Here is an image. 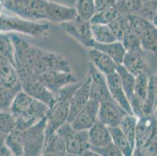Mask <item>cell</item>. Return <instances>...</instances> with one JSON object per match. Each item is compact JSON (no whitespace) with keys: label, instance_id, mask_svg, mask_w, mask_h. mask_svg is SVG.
Masks as SVG:
<instances>
[{"label":"cell","instance_id":"9c48e42d","mask_svg":"<svg viewBox=\"0 0 157 156\" xmlns=\"http://www.w3.org/2000/svg\"><path fill=\"white\" fill-rule=\"evenodd\" d=\"M62 29L70 37L88 48H92L94 41L91 32V24L89 21L78 17L73 21L60 24Z\"/></svg>","mask_w":157,"mask_h":156},{"label":"cell","instance_id":"83f0119b","mask_svg":"<svg viewBox=\"0 0 157 156\" xmlns=\"http://www.w3.org/2000/svg\"><path fill=\"white\" fill-rule=\"evenodd\" d=\"M137 122H138V118L136 116H135L134 115L126 114L124 118L121 120V123L118 126L134 148L135 147Z\"/></svg>","mask_w":157,"mask_h":156},{"label":"cell","instance_id":"cb8c5ba5","mask_svg":"<svg viewBox=\"0 0 157 156\" xmlns=\"http://www.w3.org/2000/svg\"><path fill=\"white\" fill-rule=\"evenodd\" d=\"M92 48L99 50L103 53L109 55L117 65L122 64L123 60L126 54V50L122 45L121 41H116L114 42L107 43V44H98L94 42Z\"/></svg>","mask_w":157,"mask_h":156},{"label":"cell","instance_id":"f6af8a7d","mask_svg":"<svg viewBox=\"0 0 157 156\" xmlns=\"http://www.w3.org/2000/svg\"><path fill=\"white\" fill-rule=\"evenodd\" d=\"M6 137V134L0 132V148L2 147V146H4V144H5Z\"/></svg>","mask_w":157,"mask_h":156},{"label":"cell","instance_id":"5b68a950","mask_svg":"<svg viewBox=\"0 0 157 156\" xmlns=\"http://www.w3.org/2000/svg\"><path fill=\"white\" fill-rule=\"evenodd\" d=\"M50 71L71 73L72 68L69 59L63 54L42 49L33 69V73L38 77Z\"/></svg>","mask_w":157,"mask_h":156},{"label":"cell","instance_id":"4316f807","mask_svg":"<svg viewBox=\"0 0 157 156\" xmlns=\"http://www.w3.org/2000/svg\"><path fill=\"white\" fill-rule=\"evenodd\" d=\"M156 111V74H151L146 97L144 101V115H153Z\"/></svg>","mask_w":157,"mask_h":156},{"label":"cell","instance_id":"f35d334b","mask_svg":"<svg viewBox=\"0 0 157 156\" xmlns=\"http://www.w3.org/2000/svg\"><path fill=\"white\" fill-rule=\"evenodd\" d=\"M127 21L125 17H123L120 14L114 21L109 24H108V27L110 29L111 32L113 33V36L117 39V41H121L123 36L124 34L125 30H126Z\"/></svg>","mask_w":157,"mask_h":156},{"label":"cell","instance_id":"1f68e13d","mask_svg":"<svg viewBox=\"0 0 157 156\" xmlns=\"http://www.w3.org/2000/svg\"><path fill=\"white\" fill-rule=\"evenodd\" d=\"M116 72L117 73L118 75H119L123 88L124 90L125 94H126L127 97L128 98V101H129V98L134 94L135 77L132 75L130 72H128L122 64L117 66Z\"/></svg>","mask_w":157,"mask_h":156},{"label":"cell","instance_id":"ee69618b","mask_svg":"<svg viewBox=\"0 0 157 156\" xmlns=\"http://www.w3.org/2000/svg\"><path fill=\"white\" fill-rule=\"evenodd\" d=\"M81 156H101L100 154H98L97 152L94 151L92 149H88L83 153V154H81Z\"/></svg>","mask_w":157,"mask_h":156},{"label":"cell","instance_id":"836d02e7","mask_svg":"<svg viewBox=\"0 0 157 156\" xmlns=\"http://www.w3.org/2000/svg\"><path fill=\"white\" fill-rule=\"evenodd\" d=\"M121 43L124 47L126 51H141V50H142L141 43H140L137 34L134 32L133 30L131 29L128 21H127L126 30H125L124 34L123 36L122 40H121Z\"/></svg>","mask_w":157,"mask_h":156},{"label":"cell","instance_id":"603a6c76","mask_svg":"<svg viewBox=\"0 0 157 156\" xmlns=\"http://www.w3.org/2000/svg\"><path fill=\"white\" fill-rule=\"evenodd\" d=\"M24 131L22 129L15 127L6 134L4 145L14 156H24Z\"/></svg>","mask_w":157,"mask_h":156},{"label":"cell","instance_id":"3957f363","mask_svg":"<svg viewBox=\"0 0 157 156\" xmlns=\"http://www.w3.org/2000/svg\"><path fill=\"white\" fill-rule=\"evenodd\" d=\"M10 37L13 45L15 69L33 73V69L42 48L31 45L14 33L10 34Z\"/></svg>","mask_w":157,"mask_h":156},{"label":"cell","instance_id":"7dc6e473","mask_svg":"<svg viewBox=\"0 0 157 156\" xmlns=\"http://www.w3.org/2000/svg\"><path fill=\"white\" fill-rule=\"evenodd\" d=\"M65 156H81L80 154H71V153H67L65 154Z\"/></svg>","mask_w":157,"mask_h":156},{"label":"cell","instance_id":"ab89813d","mask_svg":"<svg viewBox=\"0 0 157 156\" xmlns=\"http://www.w3.org/2000/svg\"><path fill=\"white\" fill-rule=\"evenodd\" d=\"M15 127V120L10 111H0V132L9 134Z\"/></svg>","mask_w":157,"mask_h":156},{"label":"cell","instance_id":"30bf717a","mask_svg":"<svg viewBox=\"0 0 157 156\" xmlns=\"http://www.w3.org/2000/svg\"><path fill=\"white\" fill-rule=\"evenodd\" d=\"M69 100L56 98L53 105L48 108L46 114L45 137L56 132L59 127L67 122Z\"/></svg>","mask_w":157,"mask_h":156},{"label":"cell","instance_id":"e575fe53","mask_svg":"<svg viewBox=\"0 0 157 156\" xmlns=\"http://www.w3.org/2000/svg\"><path fill=\"white\" fill-rule=\"evenodd\" d=\"M142 0H117L116 9L123 17L136 15L139 10Z\"/></svg>","mask_w":157,"mask_h":156},{"label":"cell","instance_id":"4fadbf2b","mask_svg":"<svg viewBox=\"0 0 157 156\" xmlns=\"http://www.w3.org/2000/svg\"><path fill=\"white\" fill-rule=\"evenodd\" d=\"M39 81L53 94L67 85L74 84L78 81L73 73L61 72V71H50L42 74L38 77Z\"/></svg>","mask_w":157,"mask_h":156},{"label":"cell","instance_id":"8992f818","mask_svg":"<svg viewBox=\"0 0 157 156\" xmlns=\"http://www.w3.org/2000/svg\"><path fill=\"white\" fill-rule=\"evenodd\" d=\"M65 142L67 153L81 154L89 149L88 131H75L69 122L65 123L56 131Z\"/></svg>","mask_w":157,"mask_h":156},{"label":"cell","instance_id":"d590c367","mask_svg":"<svg viewBox=\"0 0 157 156\" xmlns=\"http://www.w3.org/2000/svg\"><path fill=\"white\" fill-rule=\"evenodd\" d=\"M0 55L5 57L15 67V57L13 42L10 34L0 32Z\"/></svg>","mask_w":157,"mask_h":156},{"label":"cell","instance_id":"ffe728a7","mask_svg":"<svg viewBox=\"0 0 157 156\" xmlns=\"http://www.w3.org/2000/svg\"><path fill=\"white\" fill-rule=\"evenodd\" d=\"M122 65L135 77L145 73H150L143 50L126 51Z\"/></svg>","mask_w":157,"mask_h":156},{"label":"cell","instance_id":"ac0fdd59","mask_svg":"<svg viewBox=\"0 0 157 156\" xmlns=\"http://www.w3.org/2000/svg\"><path fill=\"white\" fill-rule=\"evenodd\" d=\"M89 77L87 75L81 84L73 94L69 101V115H68L67 122L71 123L74 117L80 112L81 109L86 105L90 99L89 92Z\"/></svg>","mask_w":157,"mask_h":156},{"label":"cell","instance_id":"d6a6232c","mask_svg":"<svg viewBox=\"0 0 157 156\" xmlns=\"http://www.w3.org/2000/svg\"><path fill=\"white\" fill-rule=\"evenodd\" d=\"M120 13L115 6L109 7L103 10L98 11L94 13L92 18L90 19L91 24H102V25H108L113 21L117 18Z\"/></svg>","mask_w":157,"mask_h":156},{"label":"cell","instance_id":"484cf974","mask_svg":"<svg viewBox=\"0 0 157 156\" xmlns=\"http://www.w3.org/2000/svg\"><path fill=\"white\" fill-rule=\"evenodd\" d=\"M109 131L111 137V142L124 154V156L133 155L135 148L131 146L119 127H109Z\"/></svg>","mask_w":157,"mask_h":156},{"label":"cell","instance_id":"681fc988","mask_svg":"<svg viewBox=\"0 0 157 156\" xmlns=\"http://www.w3.org/2000/svg\"><path fill=\"white\" fill-rule=\"evenodd\" d=\"M145 1H150V2H156V0H145Z\"/></svg>","mask_w":157,"mask_h":156},{"label":"cell","instance_id":"60d3db41","mask_svg":"<svg viewBox=\"0 0 157 156\" xmlns=\"http://www.w3.org/2000/svg\"><path fill=\"white\" fill-rule=\"evenodd\" d=\"M129 104L131 106L132 115L140 118L144 116V101L138 97L136 94L133 95L129 98Z\"/></svg>","mask_w":157,"mask_h":156},{"label":"cell","instance_id":"ba28073f","mask_svg":"<svg viewBox=\"0 0 157 156\" xmlns=\"http://www.w3.org/2000/svg\"><path fill=\"white\" fill-rule=\"evenodd\" d=\"M47 1L48 0H13L7 10L28 21H43L45 20Z\"/></svg>","mask_w":157,"mask_h":156},{"label":"cell","instance_id":"52a82bcc","mask_svg":"<svg viewBox=\"0 0 157 156\" xmlns=\"http://www.w3.org/2000/svg\"><path fill=\"white\" fill-rule=\"evenodd\" d=\"M46 116L24 131V156H41L45 142Z\"/></svg>","mask_w":157,"mask_h":156},{"label":"cell","instance_id":"7bdbcfd3","mask_svg":"<svg viewBox=\"0 0 157 156\" xmlns=\"http://www.w3.org/2000/svg\"><path fill=\"white\" fill-rule=\"evenodd\" d=\"M0 156H14L5 145L0 148Z\"/></svg>","mask_w":157,"mask_h":156},{"label":"cell","instance_id":"f546056e","mask_svg":"<svg viewBox=\"0 0 157 156\" xmlns=\"http://www.w3.org/2000/svg\"><path fill=\"white\" fill-rule=\"evenodd\" d=\"M91 32L94 42L107 44L117 41L108 25L91 24Z\"/></svg>","mask_w":157,"mask_h":156},{"label":"cell","instance_id":"7c38bea8","mask_svg":"<svg viewBox=\"0 0 157 156\" xmlns=\"http://www.w3.org/2000/svg\"><path fill=\"white\" fill-rule=\"evenodd\" d=\"M21 90L33 98L44 103L49 108L56 101L55 94L51 92L38 79V77L34 76L26 81L19 82Z\"/></svg>","mask_w":157,"mask_h":156},{"label":"cell","instance_id":"2e32d148","mask_svg":"<svg viewBox=\"0 0 157 156\" xmlns=\"http://www.w3.org/2000/svg\"><path fill=\"white\" fill-rule=\"evenodd\" d=\"M99 103L90 98L83 109L70 124L75 131H88L98 120Z\"/></svg>","mask_w":157,"mask_h":156},{"label":"cell","instance_id":"7a4b0ae2","mask_svg":"<svg viewBox=\"0 0 157 156\" xmlns=\"http://www.w3.org/2000/svg\"><path fill=\"white\" fill-rule=\"evenodd\" d=\"M49 29L48 23L28 21L17 15H0V32H17L34 38H44L48 35Z\"/></svg>","mask_w":157,"mask_h":156},{"label":"cell","instance_id":"d4e9b609","mask_svg":"<svg viewBox=\"0 0 157 156\" xmlns=\"http://www.w3.org/2000/svg\"><path fill=\"white\" fill-rule=\"evenodd\" d=\"M19 84L14 66L5 57L0 55V86L11 88Z\"/></svg>","mask_w":157,"mask_h":156},{"label":"cell","instance_id":"8fae6325","mask_svg":"<svg viewBox=\"0 0 157 156\" xmlns=\"http://www.w3.org/2000/svg\"><path fill=\"white\" fill-rule=\"evenodd\" d=\"M88 77H89L90 98L98 103L111 99L106 83V77L88 63Z\"/></svg>","mask_w":157,"mask_h":156},{"label":"cell","instance_id":"6da1fadb","mask_svg":"<svg viewBox=\"0 0 157 156\" xmlns=\"http://www.w3.org/2000/svg\"><path fill=\"white\" fill-rule=\"evenodd\" d=\"M48 107L29 96L21 90L14 98L10 112L15 120L16 127L26 131L46 116Z\"/></svg>","mask_w":157,"mask_h":156},{"label":"cell","instance_id":"44dd1931","mask_svg":"<svg viewBox=\"0 0 157 156\" xmlns=\"http://www.w3.org/2000/svg\"><path fill=\"white\" fill-rule=\"evenodd\" d=\"M89 63L93 67L106 77L107 75L115 72L117 64L106 54L95 48H88Z\"/></svg>","mask_w":157,"mask_h":156},{"label":"cell","instance_id":"bcb514c9","mask_svg":"<svg viewBox=\"0 0 157 156\" xmlns=\"http://www.w3.org/2000/svg\"><path fill=\"white\" fill-rule=\"evenodd\" d=\"M41 156H58V155H56V154H52V153L44 152Z\"/></svg>","mask_w":157,"mask_h":156},{"label":"cell","instance_id":"5bb4252c","mask_svg":"<svg viewBox=\"0 0 157 156\" xmlns=\"http://www.w3.org/2000/svg\"><path fill=\"white\" fill-rule=\"evenodd\" d=\"M78 17L76 9L48 0L45 9V21L62 24Z\"/></svg>","mask_w":157,"mask_h":156},{"label":"cell","instance_id":"f1b7e54d","mask_svg":"<svg viewBox=\"0 0 157 156\" xmlns=\"http://www.w3.org/2000/svg\"><path fill=\"white\" fill-rule=\"evenodd\" d=\"M44 152L52 153L58 156H65L67 154L65 142L56 132L45 137Z\"/></svg>","mask_w":157,"mask_h":156},{"label":"cell","instance_id":"e0dca14e","mask_svg":"<svg viewBox=\"0 0 157 156\" xmlns=\"http://www.w3.org/2000/svg\"><path fill=\"white\" fill-rule=\"evenodd\" d=\"M156 137V116L144 115L138 119L135 135V147L145 145Z\"/></svg>","mask_w":157,"mask_h":156},{"label":"cell","instance_id":"d6986e66","mask_svg":"<svg viewBox=\"0 0 157 156\" xmlns=\"http://www.w3.org/2000/svg\"><path fill=\"white\" fill-rule=\"evenodd\" d=\"M105 77H106L107 86H108V89H109L111 98L123 110H124L126 113L132 115L129 101L125 94L124 90L123 88L117 73L115 71V72L107 75Z\"/></svg>","mask_w":157,"mask_h":156},{"label":"cell","instance_id":"74e56055","mask_svg":"<svg viewBox=\"0 0 157 156\" xmlns=\"http://www.w3.org/2000/svg\"><path fill=\"white\" fill-rule=\"evenodd\" d=\"M75 9L78 17L86 21H90L95 13L93 0H77Z\"/></svg>","mask_w":157,"mask_h":156},{"label":"cell","instance_id":"9a60e30c","mask_svg":"<svg viewBox=\"0 0 157 156\" xmlns=\"http://www.w3.org/2000/svg\"><path fill=\"white\" fill-rule=\"evenodd\" d=\"M126 114L113 98L99 103L98 120L107 127H118Z\"/></svg>","mask_w":157,"mask_h":156},{"label":"cell","instance_id":"7402d4cb","mask_svg":"<svg viewBox=\"0 0 157 156\" xmlns=\"http://www.w3.org/2000/svg\"><path fill=\"white\" fill-rule=\"evenodd\" d=\"M90 148H101L111 143L109 127L98 120L88 131Z\"/></svg>","mask_w":157,"mask_h":156},{"label":"cell","instance_id":"8d00e7d4","mask_svg":"<svg viewBox=\"0 0 157 156\" xmlns=\"http://www.w3.org/2000/svg\"><path fill=\"white\" fill-rule=\"evenodd\" d=\"M151 74H152L151 73H145V74H142L135 77L134 94H136L140 98H142L143 101H145V98L146 97Z\"/></svg>","mask_w":157,"mask_h":156},{"label":"cell","instance_id":"c3c4849f","mask_svg":"<svg viewBox=\"0 0 157 156\" xmlns=\"http://www.w3.org/2000/svg\"><path fill=\"white\" fill-rule=\"evenodd\" d=\"M2 8H3V7H2V4H1V2H0V15L2 14Z\"/></svg>","mask_w":157,"mask_h":156},{"label":"cell","instance_id":"277c9868","mask_svg":"<svg viewBox=\"0 0 157 156\" xmlns=\"http://www.w3.org/2000/svg\"><path fill=\"white\" fill-rule=\"evenodd\" d=\"M125 17L131 29L137 34L142 50L145 52L155 53L157 47L156 25L137 15H129Z\"/></svg>","mask_w":157,"mask_h":156},{"label":"cell","instance_id":"b9f144b4","mask_svg":"<svg viewBox=\"0 0 157 156\" xmlns=\"http://www.w3.org/2000/svg\"><path fill=\"white\" fill-rule=\"evenodd\" d=\"M101 156H124L112 142L101 148H89Z\"/></svg>","mask_w":157,"mask_h":156},{"label":"cell","instance_id":"4dcf8cb0","mask_svg":"<svg viewBox=\"0 0 157 156\" xmlns=\"http://www.w3.org/2000/svg\"><path fill=\"white\" fill-rule=\"evenodd\" d=\"M21 91L20 83L11 88L0 86V111H10L14 98Z\"/></svg>","mask_w":157,"mask_h":156}]
</instances>
